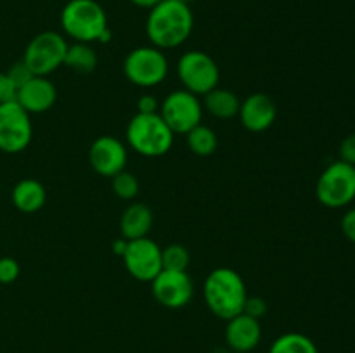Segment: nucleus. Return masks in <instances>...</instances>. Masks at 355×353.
Returning <instances> with one entry per match:
<instances>
[{
  "label": "nucleus",
  "instance_id": "1",
  "mask_svg": "<svg viewBox=\"0 0 355 353\" xmlns=\"http://www.w3.org/2000/svg\"><path fill=\"white\" fill-rule=\"evenodd\" d=\"M194 28V16L189 3L175 0H162L149 9L146 21V35L153 47L162 51L177 48L186 44Z\"/></svg>",
  "mask_w": 355,
  "mask_h": 353
},
{
  "label": "nucleus",
  "instance_id": "2",
  "mask_svg": "<svg viewBox=\"0 0 355 353\" xmlns=\"http://www.w3.org/2000/svg\"><path fill=\"white\" fill-rule=\"evenodd\" d=\"M59 21L64 35L73 42L106 44L111 40L107 14L97 0H69L62 7Z\"/></svg>",
  "mask_w": 355,
  "mask_h": 353
},
{
  "label": "nucleus",
  "instance_id": "3",
  "mask_svg": "<svg viewBox=\"0 0 355 353\" xmlns=\"http://www.w3.org/2000/svg\"><path fill=\"white\" fill-rule=\"evenodd\" d=\"M203 294L211 314L225 322L243 314L246 298H248L243 277L229 266H218L208 273Z\"/></svg>",
  "mask_w": 355,
  "mask_h": 353
},
{
  "label": "nucleus",
  "instance_id": "4",
  "mask_svg": "<svg viewBox=\"0 0 355 353\" xmlns=\"http://www.w3.org/2000/svg\"><path fill=\"white\" fill-rule=\"evenodd\" d=\"M173 134L159 113H137L127 125V142L137 154L159 158L173 145Z\"/></svg>",
  "mask_w": 355,
  "mask_h": 353
},
{
  "label": "nucleus",
  "instance_id": "5",
  "mask_svg": "<svg viewBox=\"0 0 355 353\" xmlns=\"http://www.w3.org/2000/svg\"><path fill=\"white\" fill-rule=\"evenodd\" d=\"M168 68L165 52L153 45L134 48L123 61V73L127 80L141 89H153L165 82Z\"/></svg>",
  "mask_w": 355,
  "mask_h": 353
},
{
  "label": "nucleus",
  "instance_id": "6",
  "mask_svg": "<svg viewBox=\"0 0 355 353\" xmlns=\"http://www.w3.org/2000/svg\"><path fill=\"white\" fill-rule=\"evenodd\" d=\"M315 196L322 206L331 210L349 206L355 199V166L342 159L326 166L315 183Z\"/></svg>",
  "mask_w": 355,
  "mask_h": 353
},
{
  "label": "nucleus",
  "instance_id": "7",
  "mask_svg": "<svg viewBox=\"0 0 355 353\" xmlns=\"http://www.w3.org/2000/svg\"><path fill=\"white\" fill-rule=\"evenodd\" d=\"M68 42L58 31H42L30 40L21 61L35 76H49L64 66Z\"/></svg>",
  "mask_w": 355,
  "mask_h": 353
},
{
  "label": "nucleus",
  "instance_id": "8",
  "mask_svg": "<svg viewBox=\"0 0 355 353\" xmlns=\"http://www.w3.org/2000/svg\"><path fill=\"white\" fill-rule=\"evenodd\" d=\"M177 75L184 89L200 97L217 89L220 69L210 54L203 51H189L180 55Z\"/></svg>",
  "mask_w": 355,
  "mask_h": 353
},
{
  "label": "nucleus",
  "instance_id": "9",
  "mask_svg": "<svg viewBox=\"0 0 355 353\" xmlns=\"http://www.w3.org/2000/svg\"><path fill=\"white\" fill-rule=\"evenodd\" d=\"M203 102L189 90H173L159 106V116L165 120L173 134L186 135L203 120Z\"/></svg>",
  "mask_w": 355,
  "mask_h": 353
},
{
  "label": "nucleus",
  "instance_id": "10",
  "mask_svg": "<svg viewBox=\"0 0 355 353\" xmlns=\"http://www.w3.org/2000/svg\"><path fill=\"white\" fill-rule=\"evenodd\" d=\"M30 116L16 100L0 104V151L17 154L30 145L33 137Z\"/></svg>",
  "mask_w": 355,
  "mask_h": 353
},
{
  "label": "nucleus",
  "instance_id": "11",
  "mask_svg": "<svg viewBox=\"0 0 355 353\" xmlns=\"http://www.w3.org/2000/svg\"><path fill=\"white\" fill-rule=\"evenodd\" d=\"M121 258H123L127 272L141 282H151L163 270L162 248L158 242L149 237L128 241Z\"/></svg>",
  "mask_w": 355,
  "mask_h": 353
},
{
  "label": "nucleus",
  "instance_id": "12",
  "mask_svg": "<svg viewBox=\"0 0 355 353\" xmlns=\"http://www.w3.org/2000/svg\"><path fill=\"white\" fill-rule=\"evenodd\" d=\"M127 161V145L113 135H101L90 144L89 163L97 175L113 179L114 175L123 172Z\"/></svg>",
  "mask_w": 355,
  "mask_h": 353
},
{
  "label": "nucleus",
  "instance_id": "13",
  "mask_svg": "<svg viewBox=\"0 0 355 353\" xmlns=\"http://www.w3.org/2000/svg\"><path fill=\"white\" fill-rule=\"evenodd\" d=\"M153 296L159 305L166 308L186 307L194 293L193 280L187 272H173V270H162L151 280Z\"/></svg>",
  "mask_w": 355,
  "mask_h": 353
},
{
  "label": "nucleus",
  "instance_id": "14",
  "mask_svg": "<svg viewBox=\"0 0 355 353\" xmlns=\"http://www.w3.org/2000/svg\"><path fill=\"white\" fill-rule=\"evenodd\" d=\"M238 116L246 130L260 134V132L269 130L276 121V102L267 93H252L245 100H241Z\"/></svg>",
  "mask_w": 355,
  "mask_h": 353
},
{
  "label": "nucleus",
  "instance_id": "15",
  "mask_svg": "<svg viewBox=\"0 0 355 353\" xmlns=\"http://www.w3.org/2000/svg\"><path fill=\"white\" fill-rule=\"evenodd\" d=\"M58 100V89L47 76H31L17 89L16 102L30 114L47 113Z\"/></svg>",
  "mask_w": 355,
  "mask_h": 353
},
{
  "label": "nucleus",
  "instance_id": "16",
  "mask_svg": "<svg viewBox=\"0 0 355 353\" xmlns=\"http://www.w3.org/2000/svg\"><path fill=\"white\" fill-rule=\"evenodd\" d=\"M262 339L260 320L246 314L229 318L225 325V343L234 353H250L259 346Z\"/></svg>",
  "mask_w": 355,
  "mask_h": 353
},
{
  "label": "nucleus",
  "instance_id": "17",
  "mask_svg": "<svg viewBox=\"0 0 355 353\" xmlns=\"http://www.w3.org/2000/svg\"><path fill=\"white\" fill-rule=\"evenodd\" d=\"M10 199L16 210L21 213H37L42 210L47 201V192H45L44 183L35 179H23L12 187Z\"/></svg>",
  "mask_w": 355,
  "mask_h": 353
},
{
  "label": "nucleus",
  "instance_id": "18",
  "mask_svg": "<svg viewBox=\"0 0 355 353\" xmlns=\"http://www.w3.org/2000/svg\"><path fill=\"white\" fill-rule=\"evenodd\" d=\"M153 227V211L144 203H134L125 208L120 218V230L127 241L148 237Z\"/></svg>",
  "mask_w": 355,
  "mask_h": 353
},
{
  "label": "nucleus",
  "instance_id": "19",
  "mask_svg": "<svg viewBox=\"0 0 355 353\" xmlns=\"http://www.w3.org/2000/svg\"><path fill=\"white\" fill-rule=\"evenodd\" d=\"M203 97V109L208 111L214 118H218V120H231V118L238 116L241 100H239V97L232 90L217 87V89L210 90Z\"/></svg>",
  "mask_w": 355,
  "mask_h": 353
},
{
  "label": "nucleus",
  "instance_id": "20",
  "mask_svg": "<svg viewBox=\"0 0 355 353\" xmlns=\"http://www.w3.org/2000/svg\"><path fill=\"white\" fill-rule=\"evenodd\" d=\"M64 66L76 73H92L97 66V54L90 44H82V42H73L68 45L64 57Z\"/></svg>",
  "mask_w": 355,
  "mask_h": 353
},
{
  "label": "nucleus",
  "instance_id": "21",
  "mask_svg": "<svg viewBox=\"0 0 355 353\" xmlns=\"http://www.w3.org/2000/svg\"><path fill=\"white\" fill-rule=\"evenodd\" d=\"M187 147L191 149V152H194L196 156H211L218 147V138L217 134L214 132V128L207 127V125L200 123L198 127H194L193 130L186 134Z\"/></svg>",
  "mask_w": 355,
  "mask_h": 353
},
{
  "label": "nucleus",
  "instance_id": "22",
  "mask_svg": "<svg viewBox=\"0 0 355 353\" xmlns=\"http://www.w3.org/2000/svg\"><path fill=\"white\" fill-rule=\"evenodd\" d=\"M269 353H319L318 346L309 336L302 332H286L281 334L270 345Z\"/></svg>",
  "mask_w": 355,
  "mask_h": 353
},
{
  "label": "nucleus",
  "instance_id": "23",
  "mask_svg": "<svg viewBox=\"0 0 355 353\" xmlns=\"http://www.w3.org/2000/svg\"><path fill=\"white\" fill-rule=\"evenodd\" d=\"M163 270H173V272H187L191 263V253L182 244H168L162 249Z\"/></svg>",
  "mask_w": 355,
  "mask_h": 353
},
{
  "label": "nucleus",
  "instance_id": "24",
  "mask_svg": "<svg viewBox=\"0 0 355 353\" xmlns=\"http://www.w3.org/2000/svg\"><path fill=\"white\" fill-rule=\"evenodd\" d=\"M111 187H113L114 196L123 201L134 199L139 194V180L127 170H123V172H120L111 179Z\"/></svg>",
  "mask_w": 355,
  "mask_h": 353
},
{
  "label": "nucleus",
  "instance_id": "25",
  "mask_svg": "<svg viewBox=\"0 0 355 353\" xmlns=\"http://www.w3.org/2000/svg\"><path fill=\"white\" fill-rule=\"evenodd\" d=\"M21 266L12 256L0 258V284H12L19 277Z\"/></svg>",
  "mask_w": 355,
  "mask_h": 353
},
{
  "label": "nucleus",
  "instance_id": "26",
  "mask_svg": "<svg viewBox=\"0 0 355 353\" xmlns=\"http://www.w3.org/2000/svg\"><path fill=\"white\" fill-rule=\"evenodd\" d=\"M243 314H246V315H250V317L260 320V318L266 317V314H267L266 300H263V298H259V296H248L246 298L245 308H243Z\"/></svg>",
  "mask_w": 355,
  "mask_h": 353
},
{
  "label": "nucleus",
  "instance_id": "27",
  "mask_svg": "<svg viewBox=\"0 0 355 353\" xmlns=\"http://www.w3.org/2000/svg\"><path fill=\"white\" fill-rule=\"evenodd\" d=\"M6 75L9 76L10 82H12L14 85L17 87V89H19V87L23 85V83H26L28 80L31 78V76H35L33 73H31L30 69H28V66L24 64L23 61H19V62H16V64L10 66L9 71H6Z\"/></svg>",
  "mask_w": 355,
  "mask_h": 353
},
{
  "label": "nucleus",
  "instance_id": "28",
  "mask_svg": "<svg viewBox=\"0 0 355 353\" xmlns=\"http://www.w3.org/2000/svg\"><path fill=\"white\" fill-rule=\"evenodd\" d=\"M16 96H17V87L10 82V78L6 75V73L0 71V104L16 100Z\"/></svg>",
  "mask_w": 355,
  "mask_h": 353
},
{
  "label": "nucleus",
  "instance_id": "29",
  "mask_svg": "<svg viewBox=\"0 0 355 353\" xmlns=\"http://www.w3.org/2000/svg\"><path fill=\"white\" fill-rule=\"evenodd\" d=\"M340 159L355 166V134L347 135L340 144Z\"/></svg>",
  "mask_w": 355,
  "mask_h": 353
},
{
  "label": "nucleus",
  "instance_id": "30",
  "mask_svg": "<svg viewBox=\"0 0 355 353\" xmlns=\"http://www.w3.org/2000/svg\"><path fill=\"white\" fill-rule=\"evenodd\" d=\"M137 109H139V113H146V114L158 113L159 111L158 99H156L155 96H151V93H144V96L139 97Z\"/></svg>",
  "mask_w": 355,
  "mask_h": 353
},
{
  "label": "nucleus",
  "instance_id": "31",
  "mask_svg": "<svg viewBox=\"0 0 355 353\" xmlns=\"http://www.w3.org/2000/svg\"><path fill=\"white\" fill-rule=\"evenodd\" d=\"M342 232L350 242L355 244V208L347 211L342 218Z\"/></svg>",
  "mask_w": 355,
  "mask_h": 353
},
{
  "label": "nucleus",
  "instance_id": "32",
  "mask_svg": "<svg viewBox=\"0 0 355 353\" xmlns=\"http://www.w3.org/2000/svg\"><path fill=\"white\" fill-rule=\"evenodd\" d=\"M127 239L125 237H120V239H116V241L113 242V253L116 256H123V253H125V249H127Z\"/></svg>",
  "mask_w": 355,
  "mask_h": 353
},
{
  "label": "nucleus",
  "instance_id": "33",
  "mask_svg": "<svg viewBox=\"0 0 355 353\" xmlns=\"http://www.w3.org/2000/svg\"><path fill=\"white\" fill-rule=\"evenodd\" d=\"M132 3H134V6H137V7H141V9H153V7L155 6H158L159 2H162V0H130Z\"/></svg>",
  "mask_w": 355,
  "mask_h": 353
},
{
  "label": "nucleus",
  "instance_id": "34",
  "mask_svg": "<svg viewBox=\"0 0 355 353\" xmlns=\"http://www.w3.org/2000/svg\"><path fill=\"white\" fill-rule=\"evenodd\" d=\"M175 2H184V3H189L191 0H175Z\"/></svg>",
  "mask_w": 355,
  "mask_h": 353
}]
</instances>
